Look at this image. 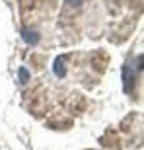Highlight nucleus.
I'll return each instance as SVG.
<instances>
[{
  "label": "nucleus",
  "mask_w": 144,
  "mask_h": 150,
  "mask_svg": "<svg viewBox=\"0 0 144 150\" xmlns=\"http://www.w3.org/2000/svg\"><path fill=\"white\" fill-rule=\"evenodd\" d=\"M64 61H66V57H64V55L59 57V59L55 61V67H53V70H55V74L59 78H62L64 74H66V70H64V67H62V64H64Z\"/></svg>",
  "instance_id": "1"
},
{
  "label": "nucleus",
  "mask_w": 144,
  "mask_h": 150,
  "mask_svg": "<svg viewBox=\"0 0 144 150\" xmlns=\"http://www.w3.org/2000/svg\"><path fill=\"white\" fill-rule=\"evenodd\" d=\"M22 39L31 43V45H35L39 41V35H37V31H31V29H22Z\"/></svg>",
  "instance_id": "2"
},
{
  "label": "nucleus",
  "mask_w": 144,
  "mask_h": 150,
  "mask_svg": "<svg viewBox=\"0 0 144 150\" xmlns=\"http://www.w3.org/2000/svg\"><path fill=\"white\" fill-rule=\"evenodd\" d=\"M18 78H20V80H22V82H28V78H29V72L28 70H25V68H20V70H18Z\"/></svg>",
  "instance_id": "3"
},
{
  "label": "nucleus",
  "mask_w": 144,
  "mask_h": 150,
  "mask_svg": "<svg viewBox=\"0 0 144 150\" xmlns=\"http://www.w3.org/2000/svg\"><path fill=\"white\" fill-rule=\"evenodd\" d=\"M66 4H70V6H74V8H78V6L82 4V0H66Z\"/></svg>",
  "instance_id": "4"
}]
</instances>
